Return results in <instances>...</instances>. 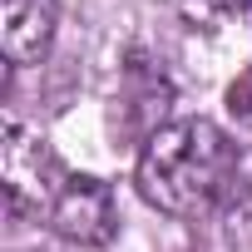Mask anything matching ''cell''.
Returning <instances> with one entry per match:
<instances>
[{
  "label": "cell",
  "mask_w": 252,
  "mask_h": 252,
  "mask_svg": "<svg viewBox=\"0 0 252 252\" xmlns=\"http://www.w3.org/2000/svg\"><path fill=\"white\" fill-rule=\"evenodd\" d=\"M232 173H237V149L218 124L213 119H178V124H158L149 134L134 183L149 208L183 218V213L213 208L227 193Z\"/></svg>",
  "instance_id": "1"
},
{
  "label": "cell",
  "mask_w": 252,
  "mask_h": 252,
  "mask_svg": "<svg viewBox=\"0 0 252 252\" xmlns=\"http://www.w3.org/2000/svg\"><path fill=\"white\" fill-rule=\"evenodd\" d=\"M227 114H232L237 124H252V69H242V74L232 79V89H227Z\"/></svg>",
  "instance_id": "5"
},
{
  "label": "cell",
  "mask_w": 252,
  "mask_h": 252,
  "mask_svg": "<svg viewBox=\"0 0 252 252\" xmlns=\"http://www.w3.org/2000/svg\"><path fill=\"white\" fill-rule=\"evenodd\" d=\"M55 0H0V50L10 64H40L55 45Z\"/></svg>",
  "instance_id": "4"
},
{
  "label": "cell",
  "mask_w": 252,
  "mask_h": 252,
  "mask_svg": "<svg viewBox=\"0 0 252 252\" xmlns=\"http://www.w3.org/2000/svg\"><path fill=\"white\" fill-rule=\"evenodd\" d=\"M218 10H252V0H213Z\"/></svg>",
  "instance_id": "6"
},
{
  "label": "cell",
  "mask_w": 252,
  "mask_h": 252,
  "mask_svg": "<svg viewBox=\"0 0 252 252\" xmlns=\"http://www.w3.org/2000/svg\"><path fill=\"white\" fill-rule=\"evenodd\" d=\"M55 173V158L20 129V124L10 119L5 124V144H0V178H5V213L20 218L40 203H55V188L40 183Z\"/></svg>",
  "instance_id": "3"
},
{
  "label": "cell",
  "mask_w": 252,
  "mask_h": 252,
  "mask_svg": "<svg viewBox=\"0 0 252 252\" xmlns=\"http://www.w3.org/2000/svg\"><path fill=\"white\" fill-rule=\"evenodd\" d=\"M50 227L64 237V242H79V247H104L114 232H119V213H114V193L109 183L89 178V173H69L50 203Z\"/></svg>",
  "instance_id": "2"
}]
</instances>
